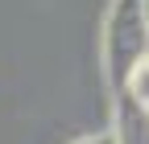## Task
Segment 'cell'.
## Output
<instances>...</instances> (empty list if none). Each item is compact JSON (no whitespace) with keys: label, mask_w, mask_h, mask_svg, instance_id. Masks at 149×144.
<instances>
[{"label":"cell","mask_w":149,"mask_h":144,"mask_svg":"<svg viewBox=\"0 0 149 144\" xmlns=\"http://www.w3.org/2000/svg\"><path fill=\"white\" fill-rule=\"evenodd\" d=\"M104 58H108V78L116 91H124L128 74L141 58H149V29H145V8L141 0H116L108 12V33H104Z\"/></svg>","instance_id":"6da1fadb"},{"label":"cell","mask_w":149,"mask_h":144,"mask_svg":"<svg viewBox=\"0 0 149 144\" xmlns=\"http://www.w3.org/2000/svg\"><path fill=\"white\" fill-rule=\"evenodd\" d=\"M116 144H149V111L141 103H133L120 91V115H116V132H112Z\"/></svg>","instance_id":"7a4b0ae2"},{"label":"cell","mask_w":149,"mask_h":144,"mask_svg":"<svg viewBox=\"0 0 149 144\" xmlns=\"http://www.w3.org/2000/svg\"><path fill=\"white\" fill-rule=\"evenodd\" d=\"M124 95L149 111V58H141L133 66V74H128V82H124Z\"/></svg>","instance_id":"3957f363"},{"label":"cell","mask_w":149,"mask_h":144,"mask_svg":"<svg viewBox=\"0 0 149 144\" xmlns=\"http://www.w3.org/2000/svg\"><path fill=\"white\" fill-rule=\"evenodd\" d=\"M79 144H116L112 136H91V140H79Z\"/></svg>","instance_id":"277c9868"},{"label":"cell","mask_w":149,"mask_h":144,"mask_svg":"<svg viewBox=\"0 0 149 144\" xmlns=\"http://www.w3.org/2000/svg\"><path fill=\"white\" fill-rule=\"evenodd\" d=\"M141 8H145V29H149V0H141Z\"/></svg>","instance_id":"5b68a950"}]
</instances>
